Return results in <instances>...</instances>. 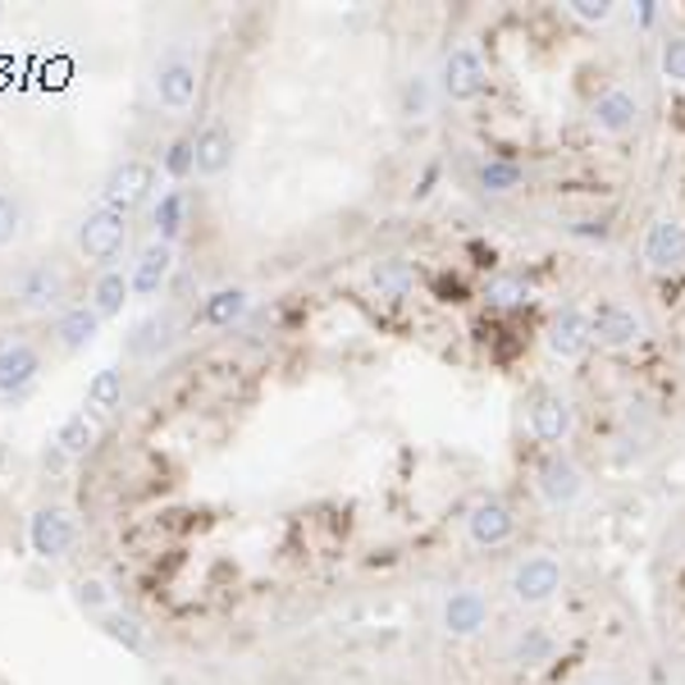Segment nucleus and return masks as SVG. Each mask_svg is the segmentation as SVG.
Instances as JSON below:
<instances>
[{"label":"nucleus","instance_id":"f257e3e1","mask_svg":"<svg viewBox=\"0 0 685 685\" xmlns=\"http://www.w3.org/2000/svg\"><path fill=\"white\" fill-rule=\"evenodd\" d=\"M10 302L23 316H60L74 306V274L55 256H38L10 274Z\"/></svg>","mask_w":685,"mask_h":685},{"label":"nucleus","instance_id":"f03ea898","mask_svg":"<svg viewBox=\"0 0 685 685\" xmlns=\"http://www.w3.org/2000/svg\"><path fill=\"white\" fill-rule=\"evenodd\" d=\"M567 586V567L562 558L554 554V548H530V554H521L517 562H512L507 571V599L517 603L521 612H535V608H548Z\"/></svg>","mask_w":685,"mask_h":685},{"label":"nucleus","instance_id":"7ed1b4c3","mask_svg":"<svg viewBox=\"0 0 685 685\" xmlns=\"http://www.w3.org/2000/svg\"><path fill=\"white\" fill-rule=\"evenodd\" d=\"M128 233H133V220L96 201L92 211L74 224V252H78V261H87L101 274V270L119 265V256L128 247Z\"/></svg>","mask_w":685,"mask_h":685},{"label":"nucleus","instance_id":"20e7f679","mask_svg":"<svg viewBox=\"0 0 685 685\" xmlns=\"http://www.w3.org/2000/svg\"><path fill=\"white\" fill-rule=\"evenodd\" d=\"M201 96V64L192 51L169 46L156 64H151V101L165 115H188Z\"/></svg>","mask_w":685,"mask_h":685},{"label":"nucleus","instance_id":"39448f33","mask_svg":"<svg viewBox=\"0 0 685 685\" xmlns=\"http://www.w3.org/2000/svg\"><path fill=\"white\" fill-rule=\"evenodd\" d=\"M156 188H160V169L143 156H124L110 165V175L101 179V205H110V211L133 220L143 205H151Z\"/></svg>","mask_w":685,"mask_h":685},{"label":"nucleus","instance_id":"423d86ee","mask_svg":"<svg viewBox=\"0 0 685 685\" xmlns=\"http://www.w3.org/2000/svg\"><path fill=\"white\" fill-rule=\"evenodd\" d=\"M590 334L603 352H631L649 338V320L640 306H631L622 297H603L590 306Z\"/></svg>","mask_w":685,"mask_h":685},{"label":"nucleus","instance_id":"0eeeda50","mask_svg":"<svg viewBox=\"0 0 685 685\" xmlns=\"http://www.w3.org/2000/svg\"><path fill=\"white\" fill-rule=\"evenodd\" d=\"M535 494H539L544 507L567 512V507H576L580 498L590 494V475H586V466H580L567 449L544 453L539 466H535Z\"/></svg>","mask_w":685,"mask_h":685},{"label":"nucleus","instance_id":"6e6552de","mask_svg":"<svg viewBox=\"0 0 685 685\" xmlns=\"http://www.w3.org/2000/svg\"><path fill=\"white\" fill-rule=\"evenodd\" d=\"M434 83H439L443 101H453V106H471V101H479L489 92V64H485V55H479V46L457 42L449 55H443Z\"/></svg>","mask_w":685,"mask_h":685},{"label":"nucleus","instance_id":"1a4fd4ad","mask_svg":"<svg viewBox=\"0 0 685 685\" xmlns=\"http://www.w3.org/2000/svg\"><path fill=\"white\" fill-rule=\"evenodd\" d=\"M526 425H530L535 443H544L548 453H558L576 434V407L562 389H535L526 398Z\"/></svg>","mask_w":685,"mask_h":685},{"label":"nucleus","instance_id":"9d476101","mask_svg":"<svg viewBox=\"0 0 685 685\" xmlns=\"http://www.w3.org/2000/svg\"><path fill=\"white\" fill-rule=\"evenodd\" d=\"M28 544H32V554H38L42 562L68 558V554H74V544H78V517L68 507H60V503L38 507L28 517Z\"/></svg>","mask_w":685,"mask_h":685},{"label":"nucleus","instance_id":"9b49d317","mask_svg":"<svg viewBox=\"0 0 685 685\" xmlns=\"http://www.w3.org/2000/svg\"><path fill=\"white\" fill-rule=\"evenodd\" d=\"M489 616H494V608H489V594L479 586H453L449 594H443V603H439V626H443V635H449V640L485 635Z\"/></svg>","mask_w":685,"mask_h":685},{"label":"nucleus","instance_id":"f8f14e48","mask_svg":"<svg viewBox=\"0 0 685 685\" xmlns=\"http://www.w3.org/2000/svg\"><path fill=\"white\" fill-rule=\"evenodd\" d=\"M238 160V137L224 119H205L197 133H192V179H205L215 183L224 179Z\"/></svg>","mask_w":685,"mask_h":685},{"label":"nucleus","instance_id":"ddd939ff","mask_svg":"<svg viewBox=\"0 0 685 685\" xmlns=\"http://www.w3.org/2000/svg\"><path fill=\"white\" fill-rule=\"evenodd\" d=\"M640 256H644V270L649 274H676V270H685V220L672 215V211L649 220Z\"/></svg>","mask_w":685,"mask_h":685},{"label":"nucleus","instance_id":"4468645a","mask_svg":"<svg viewBox=\"0 0 685 685\" xmlns=\"http://www.w3.org/2000/svg\"><path fill=\"white\" fill-rule=\"evenodd\" d=\"M517 539V512H512V503L507 498H479V503H471V512H466V544L471 548H479V554H494V548H503V544H512Z\"/></svg>","mask_w":685,"mask_h":685},{"label":"nucleus","instance_id":"2eb2a0df","mask_svg":"<svg viewBox=\"0 0 685 685\" xmlns=\"http://www.w3.org/2000/svg\"><path fill=\"white\" fill-rule=\"evenodd\" d=\"M644 124V101L631 87H603L590 101V128L599 137H631Z\"/></svg>","mask_w":685,"mask_h":685},{"label":"nucleus","instance_id":"dca6fc26","mask_svg":"<svg viewBox=\"0 0 685 685\" xmlns=\"http://www.w3.org/2000/svg\"><path fill=\"white\" fill-rule=\"evenodd\" d=\"M175 342H179V316L169 312V306H156V312H147L143 320H133V329L124 338V352L133 361H160Z\"/></svg>","mask_w":685,"mask_h":685},{"label":"nucleus","instance_id":"f3484780","mask_svg":"<svg viewBox=\"0 0 685 685\" xmlns=\"http://www.w3.org/2000/svg\"><path fill=\"white\" fill-rule=\"evenodd\" d=\"M544 348L554 352L558 361H580V357H586L594 348L586 306H562V312H554V320L544 325Z\"/></svg>","mask_w":685,"mask_h":685},{"label":"nucleus","instance_id":"a211bd4d","mask_svg":"<svg viewBox=\"0 0 685 685\" xmlns=\"http://www.w3.org/2000/svg\"><path fill=\"white\" fill-rule=\"evenodd\" d=\"M175 261H179V247L151 238V243L137 252V261L128 265L133 297H137V302H156V297L165 293V284H169V274H175Z\"/></svg>","mask_w":685,"mask_h":685},{"label":"nucleus","instance_id":"6ab92c4d","mask_svg":"<svg viewBox=\"0 0 685 685\" xmlns=\"http://www.w3.org/2000/svg\"><path fill=\"white\" fill-rule=\"evenodd\" d=\"M42 375V352L32 342H0V398H19L38 384Z\"/></svg>","mask_w":685,"mask_h":685},{"label":"nucleus","instance_id":"aec40b11","mask_svg":"<svg viewBox=\"0 0 685 685\" xmlns=\"http://www.w3.org/2000/svg\"><path fill=\"white\" fill-rule=\"evenodd\" d=\"M101 320L87 302H74V306H64V312L55 316V325H51V338L60 342V352H87L92 342H96V334H101Z\"/></svg>","mask_w":685,"mask_h":685},{"label":"nucleus","instance_id":"412c9836","mask_svg":"<svg viewBox=\"0 0 685 685\" xmlns=\"http://www.w3.org/2000/svg\"><path fill=\"white\" fill-rule=\"evenodd\" d=\"M252 312V293L243 284H224V288H211L197 306V320L211 325V329H233Z\"/></svg>","mask_w":685,"mask_h":685},{"label":"nucleus","instance_id":"4be33fe9","mask_svg":"<svg viewBox=\"0 0 685 685\" xmlns=\"http://www.w3.org/2000/svg\"><path fill=\"white\" fill-rule=\"evenodd\" d=\"M133 302V284H128V270L124 265H110L101 270L92 280V293H87V306L101 316V320H119L124 306Z\"/></svg>","mask_w":685,"mask_h":685},{"label":"nucleus","instance_id":"5701e85b","mask_svg":"<svg viewBox=\"0 0 685 685\" xmlns=\"http://www.w3.org/2000/svg\"><path fill=\"white\" fill-rule=\"evenodd\" d=\"M96 439H101V417H96V411H68V417L55 425V453H64V457H87L92 449H96Z\"/></svg>","mask_w":685,"mask_h":685},{"label":"nucleus","instance_id":"b1692460","mask_svg":"<svg viewBox=\"0 0 685 685\" xmlns=\"http://www.w3.org/2000/svg\"><path fill=\"white\" fill-rule=\"evenodd\" d=\"M370 288L384 302H402V297H411V288H417V265L407 256H380L370 265Z\"/></svg>","mask_w":685,"mask_h":685},{"label":"nucleus","instance_id":"393cba45","mask_svg":"<svg viewBox=\"0 0 685 685\" xmlns=\"http://www.w3.org/2000/svg\"><path fill=\"white\" fill-rule=\"evenodd\" d=\"M124 398H128V375L119 366H101L87 380V411H96V417L124 411Z\"/></svg>","mask_w":685,"mask_h":685},{"label":"nucleus","instance_id":"a878e982","mask_svg":"<svg viewBox=\"0 0 685 685\" xmlns=\"http://www.w3.org/2000/svg\"><path fill=\"white\" fill-rule=\"evenodd\" d=\"M554 654H558V640H554V631H544V626H521L517 640H512V649H507L512 667H521V672H535L544 663H554Z\"/></svg>","mask_w":685,"mask_h":685},{"label":"nucleus","instance_id":"bb28decb","mask_svg":"<svg viewBox=\"0 0 685 685\" xmlns=\"http://www.w3.org/2000/svg\"><path fill=\"white\" fill-rule=\"evenodd\" d=\"M439 106V83L430 74H407L402 78V92H398V115L407 124H425Z\"/></svg>","mask_w":685,"mask_h":685},{"label":"nucleus","instance_id":"cd10ccee","mask_svg":"<svg viewBox=\"0 0 685 685\" xmlns=\"http://www.w3.org/2000/svg\"><path fill=\"white\" fill-rule=\"evenodd\" d=\"M475 188L485 192V197H512V192L526 188V169L517 160H503V156L479 160L475 165Z\"/></svg>","mask_w":685,"mask_h":685},{"label":"nucleus","instance_id":"c85d7f7f","mask_svg":"<svg viewBox=\"0 0 685 685\" xmlns=\"http://www.w3.org/2000/svg\"><path fill=\"white\" fill-rule=\"evenodd\" d=\"M479 297H485L494 312H517V306L530 302V280L521 270H498V274H489V280H485Z\"/></svg>","mask_w":685,"mask_h":685},{"label":"nucleus","instance_id":"c756f323","mask_svg":"<svg viewBox=\"0 0 685 685\" xmlns=\"http://www.w3.org/2000/svg\"><path fill=\"white\" fill-rule=\"evenodd\" d=\"M151 224L160 243H179V233L188 224V192L183 188H165L160 201L151 205Z\"/></svg>","mask_w":685,"mask_h":685},{"label":"nucleus","instance_id":"7c9ffc66","mask_svg":"<svg viewBox=\"0 0 685 685\" xmlns=\"http://www.w3.org/2000/svg\"><path fill=\"white\" fill-rule=\"evenodd\" d=\"M101 631H106L115 644H124L128 654H147V626L137 622L133 612H119V608H110L106 616H101Z\"/></svg>","mask_w":685,"mask_h":685},{"label":"nucleus","instance_id":"2f4dec72","mask_svg":"<svg viewBox=\"0 0 685 685\" xmlns=\"http://www.w3.org/2000/svg\"><path fill=\"white\" fill-rule=\"evenodd\" d=\"M23 224H28L23 197H19L14 188H0V252L19 243V238H23Z\"/></svg>","mask_w":685,"mask_h":685},{"label":"nucleus","instance_id":"473e14b6","mask_svg":"<svg viewBox=\"0 0 685 685\" xmlns=\"http://www.w3.org/2000/svg\"><path fill=\"white\" fill-rule=\"evenodd\" d=\"M658 68H663V78L685 87V32H667L663 46H658Z\"/></svg>","mask_w":685,"mask_h":685},{"label":"nucleus","instance_id":"72a5a7b5","mask_svg":"<svg viewBox=\"0 0 685 685\" xmlns=\"http://www.w3.org/2000/svg\"><path fill=\"white\" fill-rule=\"evenodd\" d=\"M616 10H622L616 0H567V14L586 28H608L616 19Z\"/></svg>","mask_w":685,"mask_h":685},{"label":"nucleus","instance_id":"f704fd0d","mask_svg":"<svg viewBox=\"0 0 685 685\" xmlns=\"http://www.w3.org/2000/svg\"><path fill=\"white\" fill-rule=\"evenodd\" d=\"M74 599H78V608H87V612H96V616H106V612L115 608V594H110V586H106L101 576L78 580V586H74Z\"/></svg>","mask_w":685,"mask_h":685},{"label":"nucleus","instance_id":"c9c22d12","mask_svg":"<svg viewBox=\"0 0 685 685\" xmlns=\"http://www.w3.org/2000/svg\"><path fill=\"white\" fill-rule=\"evenodd\" d=\"M165 175L175 179V183L192 179V137H179V143H169V151H165Z\"/></svg>","mask_w":685,"mask_h":685},{"label":"nucleus","instance_id":"e433bc0d","mask_svg":"<svg viewBox=\"0 0 685 685\" xmlns=\"http://www.w3.org/2000/svg\"><path fill=\"white\" fill-rule=\"evenodd\" d=\"M576 685H612V681H599V676H590V681H576Z\"/></svg>","mask_w":685,"mask_h":685}]
</instances>
